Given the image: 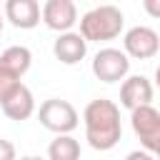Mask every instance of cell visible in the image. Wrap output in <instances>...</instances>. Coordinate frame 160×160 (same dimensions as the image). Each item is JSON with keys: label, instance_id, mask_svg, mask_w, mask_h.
I'll return each instance as SVG.
<instances>
[{"label": "cell", "instance_id": "obj_8", "mask_svg": "<svg viewBox=\"0 0 160 160\" xmlns=\"http://www.w3.org/2000/svg\"><path fill=\"white\" fill-rule=\"evenodd\" d=\"M152 92H155V90H152V82H150L145 75H130V78H125L122 85H120V105L132 112L135 108L150 105Z\"/></svg>", "mask_w": 160, "mask_h": 160}, {"label": "cell", "instance_id": "obj_5", "mask_svg": "<svg viewBox=\"0 0 160 160\" xmlns=\"http://www.w3.org/2000/svg\"><path fill=\"white\" fill-rule=\"evenodd\" d=\"M130 70V58L125 55V50L118 48H102L95 52L92 58V75L102 82H118L125 80Z\"/></svg>", "mask_w": 160, "mask_h": 160}, {"label": "cell", "instance_id": "obj_20", "mask_svg": "<svg viewBox=\"0 0 160 160\" xmlns=\"http://www.w3.org/2000/svg\"><path fill=\"white\" fill-rule=\"evenodd\" d=\"M0 32H2V12H0Z\"/></svg>", "mask_w": 160, "mask_h": 160}, {"label": "cell", "instance_id": "obj_10", "mask_svg": "<svg viewBox=\"0 0 160 160\" xmlns=\"http://www.w3.org/2000/svg\"><path fill=\"white\" fill-rule=\"evenodd\" d=\"M52 52H55V58L62 62V65H75V62H80L82 58H85V52H88V40L80 35V32H62V35H58V40L52 42Z\"/></svg>", "mask_w": 160, "mask_h": 160}, {"label": "cell", "instance_id": "obj_2", "mask_svg": "<svg viewBox=\"0 0 160 160\" xmlns=\"http://www.w3.org/2000/svg\"><path fill=\"white\" fill-rule=\"evenodd\" d=\"M125 18L120 8L115 5H98L88 10L80 18V35L88 42H102V40H115L122 32Z\"/></svg>", "mask_w": 160, "mask_h": 160}, {"label": "cell", "instance_id": "obj_19", "mask_svg": "<svg viewBox=\"0 0 160 160\" xmlns=\"http://www.w3.org/2000/svg\"><path fill=\"white\" fill-rule=\"evenodd\" d=\"M20 160H42V158H38V155H25V158H20Z\"/></svg>", "mask_w": 160, "mask_h": 160}, {"label": "cell", "instance_id": "obj_16", "mask_svg": "<svg viewBox=\"0 0 160 160\" xmlns=\"http://www.w3.org/2000/svg\"><path fill=\"white\" fill-rule=\"evenodd\" d=\"M142 8H145L148 15H152V18L160 20V0H142Z\"/></svg>", "mask_w": 160, "mask_h": 160}, {"label": "cell", "instance_id": "obj_21", "mask_svg": "<svg viewBox=\"0 0 160 160\" xmlns=\"http://www.w3.org/2000/svg\"><path fill=\"white\" fill-rule=\"evenodd\" d=\"M155 158H158V160H160V152H158V155H155Z\"/></svg>", "mask_w": 160, "mask_h": 160}, {"label": "cell", "instance_id": "obj_17", "mask_svg": "<svg viewBox=\"0 0 160 160\" xmlns=\"http://www.w3.org/2000/svg\"><path fill=\"white\" fill-rule=\"evenodd\" d=\"M125 160H158L155 155H150L148 150H132V152H128V158Z\"/></svg>", "mask_w": 160, "mask_h": 160}, {"label": "cell", "instance_id": "obj_18", "mask_svg": "<svg viewBox=\"0 0 160 160\" xmlns=\"http://www.w3.org/2000/svg\"><path fill=\"white\" fill-rule=\"evenodd\" d=\"M155 85L160 88V65H158V70H155Z\"/></svg>", "mask_w": 160, "mask_h": 160}, {"label": "cell", "instance_id": "obj_14", "mask_svg": "<svg viewBox=\"0 0 160 160\" xmlns=\"http://www.w3.org/2000/svg\"><path fill=\"white\" fill-rule=\"evenodd\" d=\"M22 82H20V78H15V75H10V72H5V70H0V105L20 88Z\"/></svg>", "mask_w": 160, "mask_h": 160}, {"label": "cell", "instance_id": "obj_12", "mask_svg": "<svg viewBox=\"0 0 160 160\" xmlns=\"http://www.w3.org/2000/svg\"><path fill=\"white\" fill-rule=\"evenodd\" d=\"M30 62H32V52L25 45H10L0 55V70L10 72L15 78H22L30 70Z\"/></svg>", "mask_w": 160, "mask_h": 160}, {"label": "cell", "instance_id": "obj_15", "mask_svg": "<svg viewBox=\"0 0 160 160\" xmlns=\"http://www.w3.org/2000/svg\"><path fill=\"white\" fill-rule=\"evenodd\" d=\"M0 160H18L15 155V145L5 138H0Z\"/></svg>", "mask_w": 160, "mask_h": 160}, {"label": "cell", "instance_id": "obj_3", "mask_svg": "<svg viewBox=\"0 0 160 160\" xmlns=\"http://www.w3.org/2000/svg\"><path fill=\"white\" fill-rule=\"evenodd\" d=\"M38 120H40L42 128H48L55 135H70L78 128V122H80L78 110L68 100H60V98L45 100L40 105V110H38Z\"/></svg>", "mask_w": 160, "mask_h": 160}, {"label": "cell", "instance_id": "obj_7", "mask_svg": "<svg viewBox=\"0 0 160 160\" xmlns=\"http://www.w3.org/2000/svg\"><path fill=\"white\" fill-rule=\"evenodd\" d=\"M42 22L50 30L70 32V28L78 22V8L72 0H48L42 5Z\"/></svg>", "mask_w": 160, "mask_h": 160}, {"label": "cell", "instance_id": "obj_6", "mask_svg": "<svg viewBox=\"0 0 160 160\" xmlns=\"http://www.w3.org/2000/svg\"><path fill=\"white\" fill-rule=\"evenodd\" d=\"M122 48H125V55L128 58H135V60H150L158 55L160 50V35L148 28V25H135L125 32L122 38Z\"/></svg>", "mask_w": 160, "mask_h": 160}, {"label": "cell", "instance_id": "obj_13", "mask_svg": "<svg viewBox=\"0 0 160 160\" xmlns=\"http://www.w3.org/2000/svg\"><path fill=\"white\" fill-rule=\"evenodd\" d=\"M50 160H80V142L72 135H58L48 145Z\"/></svg>", "mask_w": 160, "mask_h": 160}, {"label": "cell", "instance_id": "obj_9", "mask_svg": "<svg viewBox=\"0 0 160 160\" xmlns=\"http://www.w3.org/2000/svg\"><path fill=\"white\" fill-rule=\"evenodd\" d=\"M5 18L20 30H30L40 22L42 8L38 0H8L5 2Z\"/></svg>", "mask_w": 160, "mask_h": 160}, {"label": "cell", "instance_id": "obj_11", "mask_svg": "<svg viewBox=\"0 0 160 160\" xmlns=\"http://www.w3.org/2000/svg\"><path fill=\"white\" fill-rule=\"evenodd\" d=\"M2 112L10 118V120H28L32 112H35V98H32V92H30V88L28 85H20L2 105Z\"/></svg>", "mask_w": 160, "mask_h": 160}, {"label": "cell", "instance_id": "obj_1", "mask_svg": "<svg viewBox=\"0 0 160 160\" xmlns=\"http://www.w3.org/2000/svg\"><path fill=\"white\" fill-rule=\"evenodd\" d=\"M85 122V140L92 150H112L120 142L122 125H120V108L108 98H95L85 105L82 112Z\"/></svg>", "mask_w": 160, "mask_h": 160}, {"label": "cell", "instance_id": "obj_4", "mask_svg": "<svg viewBox=\"0 0 160 160\" xmlns=\"http://www.w3.org/2000/svg\"><path fill=\"white\" fill-rule=\"evenodd\" d=\"M130 122L142 150H148L150 155H158L160 152V110H155L152 105L135 108L130 112Z\"/></svg>", "mask_w": 160, "mask_h": 160}]
</instances>
